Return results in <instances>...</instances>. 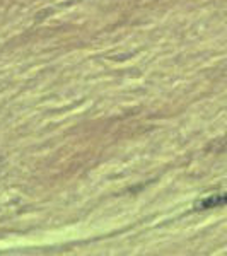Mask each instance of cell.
<instances>
[{"instance_id": "cell-1", "label": "cell", "mask_w": 227, "mask_h": 256, "mask_svg": "<svg viewBox=\"0 0 227 256\" xmlns=\"http://www.w3.org/2000/svg\"><path fill=\"white\" fill-rule=\"evenodd\" d=\"M227 205V193H218V195H210L204 200L196 202L195 210H208V208H218Z\"/></svg>"}]
</instances>
